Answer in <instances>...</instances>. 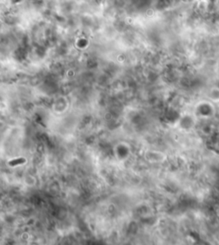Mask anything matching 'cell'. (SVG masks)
<instances>
[{
	"mask_svg": "<svg viewBox=\"0 0 219 245\" xmlns=\"http://www.w3.org/2000/svg\"><path fill=\"white\" fill-rule=\"evenodd\" d=\"M24 161L25 160H24L23 159H17V160L12 161V162H9V165H16V164H21V163H23Z\"/></svg>",
	"mask_w": 219,
	"mask_h": 245,
	"instance_id": "1",
	"label": "cell"
}]
</instances>
